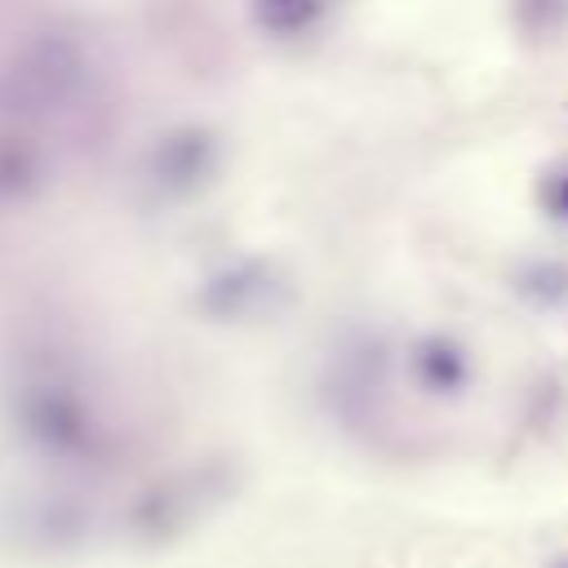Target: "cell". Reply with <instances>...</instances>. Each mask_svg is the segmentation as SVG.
I'll use <instances>...</instances> for the list:
<instances>
[{
  "mask_svg": "<svg viewBox=\"0 0 568 568\" xmlns=\"http://www.w3.org/2000/svg\"><path fill=\"white\" fill-rule=\"evenodd\" d=\"M13 430L44 457L58 462H93L102 457L106 439L84 404V395L62 377H31L13 395Z\"/></svg>",
  "mask_w": 568,
  "mask_h": 568,
  "instance_id": "obj_1",
  "label": "cell"
},
{
  "mask_svg": "<svg viewBox=\"0 0 568 568\" xmlns=\"http://www.w3.org/2000/svg\"><path fill=\"white\" fill-rule=\"evenodd\" d=\"M195 510H200V479H195V484H191V479H173V484L146 488V493L133 501L129 524H133L138 537L164 541V537H173L182 524H191Z\"/></svg>",
  "mask_w": 568,
  "mask_h": 568,
  "instance_id": "obj_7",
  "label": "cell"
},
{
  "mask_svg": "<svg viewBox=\"0 0 568 568\" xmlns=\"http://www.w3.org/2000/svg\"><path fill=\"white\" fill-rule=\"evenodd\" d=\"M248 4H253L257 31L280 36V40L311 31L320 22V13H324V0H248Z\"/></svg>",
  "mask_w": 568,
  "mask_h": 568,
  "instance_id": "obj_8",
  "label": "cell"
},
{
  "mask_svg": "<svg viewBox=\"0 0 568 568\" xmlns=\"http://www.w3.org/2000/svg\"><path fill=\"white\" fill-rule=\"evenodd\" d=\"M284 293L280 275L271 262L262 257H244V262H231L222 271H213L200 293H195V311L213 324H235V320H248V315H262L275 306V297Z\"/></svg>",
  "mask_w": 568,
  "mask_h": 568,
  "instance_id": "obj_4",
  "label": "cell"
},
{
  "mask_svg": "<svg viewBox=\"0 0 568 568\" xmlns=\"http://www.w3.org/2000/svg\"><path fill=\"white\" fill-rule=\"evenodd\" d=\"M408 373H413L417 390L448 399V395H462L470 386V355L448 333H422L408 346Z\"/></svg>",
  "mask_w": 568,
  "mask_h": 568,
  "instance_id": "obj_6",
  "label": "cell"
},
{
  "mask_svg": "<svg viewBox=\"0 0 568 568\" xmlns=\"http://www.w3.org/2000/svg\"><path fill=\"white\" fill-rule=\"evenodd\" d=\"M515 293L532 306H559L568 297V262L537 257V262L519 266L515 271Z\"/></svg>",
  "mask_w": 568,
  "mask_h": 568,
  "instance_id": "obj_10",
  "label": "cell"
},
{
  "mask_svg": "<svg viewBox=\"0 0 568 568\" xmlns=\"http://www.w3.org/2000/svg\"><path fill=\"white\" fill-rule=\"evenodd\" d=\"M537 195H541V209H546V217H555V222H568V169H555V173H546Z\"/></svg>",
  "mask_w": 568,
  "mask_h": 568,
  "instance_id": "obj_13",
  "label": "cell"
},
{
  "mask_svg": "<svg viewBox=\"0 0 568 568\" xmlns=\"http://www.w3.org/2000/svg\"><path fill=\"white\" fill-rule=\"evenodd\" d=\"M382 377H386V346H382V342L359 337V342L342 346V355L333 359L328 382H324L333 413H337V417H346V422L368 417V408L377 404Z\"/></svg>",
  "mask_w": 568,
  "mask_h": 568,
  "instance_id": "obj_5",
  "label": "cell"
},
{
  "mask_svg": "<svg viewBox=\"0 0 568 568\" xmlns=\"http://www.w3.org/2000/svg\"><path fill=\"white\" fill-rule=\"evenodd\" d=\"M515 22L537 40L559 36L568 27V0H515Z\"/></svg>",
  "mask_w": 568,
  "mask_h": 568,
  "instance_id": "obj_12",
  "label": "cell"
},
{
  "mask_svg": "<svg viewBox=\"0 0 568 568\" xmlns=\"http://www.w3.org/2000/svg\"><path fill=\"white\" fill-rule=\"evenodd\" d=\"M80 84V53L75 44L44 36L36 40L0 80V111L9 115H44L58 111L71 89Z\"/></svg>",
  "mask_w": 568,
  "mask_h": 568,
  "instance_id": "obj_2",
  "label": "cell"
},
{
  "mask_svg": "<svg viewBox=\"0 0 568 568\" xmlns=\"http://www.w3.org/2000/svg\"><path fill=\"white\" fill-rule=\"evenodd\" d=\"M222 164V142L213 129L204 124H182V129H169L164 138H155V146L146 151V182L160 191V195H195L200 186L213 182Z\"/></svg>",
  "mask_w": 568,
  "mask_h": 568,
  "instance_id": "obj_3",
  "label": "cell"
},
{
  "mask_svg": "<svg viewBox=\"0 0 568 568\" xmlns=\"http://www.w3.org/2000/svg\"><path fill=\"white\" fill-rule=\"evenodd\" d=\"M31 528H36L40 546H75L84 532V510L75 501H44V506H36Z\"/></svg>",
  "mask_w": 568,
  "mask_h": 568,
  "instance_id": "obj_11",
  "label": "cell"
},
{
  "mask_svg": "<svg viewBox=\"0 0 568 568\" xmlns=\"http://www.w3.org/2000/svg\"><path fill=\"white\" fill-rule=\"evenodd\" d=\"M40 186V151L27 138H0V200H22Z\"/></svg>",
  "mask_w": 568,
  "mask_h": 568,
  "instance_id": "obj_9",
  "label": "cell"
},
{
  "mask_svg": "<svg viewBox=\"0 0 568 568\" xmlns=\"http://www.w3.org/2000/svg\"><path fill=\"white\" fill-rule=\"evenodd\" d=\"M555 568H568V555H564V559H555Z\"/></svg>",
  "mask_w": 568,
  "mask_h": 568,
  "instance_id": "obj_14",
  "label": "cell"
}]
</instances>
